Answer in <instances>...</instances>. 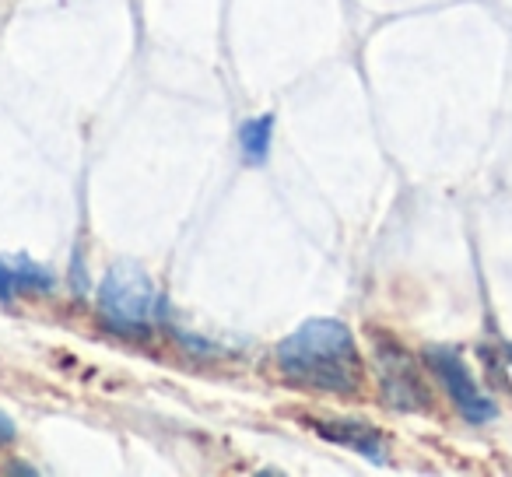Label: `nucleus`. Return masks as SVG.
I'll return each mask as SVG.
<instances>
[{
	"mask_svg": "<svg viewBox=\"0 0 512 477\" xmlns=\"http://www.w3.org/2000/svg\"><path fill=\"white\" fill-rule=\"evenodd\" d=\"M278 365L295 383L316 386V390L348 393L362 379L358 365L355 334L341 320L316 316L278 344Z\"/></svg>",
	"mask_w": 512,
	"mask_h": 477,
	"instance_id": "1",
	"label": "nucleus"
},
{
	"mask_svg": "<svg viewBox=\"0 0 512 477\" xmlns=\"http://www.w3.org/2000/svg\"><path fill=\"white\" fill-rule=\"evenodd\" d=\"M99 309L109 327L137 337L148 334V327L155 323L158 309H162V295L141 267L116 264L99 285Z\"/></svg>",
	"mask_w": 512,
	"mask_h": 477,
	"instance_id": "2",
	"label": "nucleus"
},
{
	"mask_svg": "<svg viewBox=\"0 0 512 477\" xmlns=\"http://www.w3.org/2000/svg\"><path fill=\"white\" fill-rule=\"evenodd\" d=\"M425 358L435 376H439V383L446 386L456 411H460L470 425H488V421H495L498 407L491 404V397H484V393L477 390L474 376H470V369L463 365V358L456 355L453 348H428Z\"/></svg>",
	"mask_w": 512,
	"mask_h": 477,
	"instance_id": "3",
	"label": "nucleus"
},
{
	"mask_svg": "<svg viewBox=\"0 0 512 477\" xmlns=\"http://www.w3.org/2000/svg\"><path fill=\"white\" fill-rule=\"evenodd\" d=\"M379 372H383V393L390 400V407L397 411H414V407H425L428 404V393L421 386V376L414 369V362L397 351L393 344L379 348Z\"/></svg>",
	"mask_w": 512,
	"mask_h": 477,
	"instance_id": "4",
	"label": "nucleus"
},
{
	"mask_svg": "<svg viewBox=\"0 0 512 477\" xmlns=\"http://www.w3.org/2000/svg\"><path fill=\"white\" fill-rule=\"evenodd\" d=\"M316 432H320L323 439L355 449V453H362L365 460H372V463L386 460V446H383V439H379L376 428L355 425V421H316Z\"/></svg>",
	"mask_w": 512,
	"mask_h": 477,
	"instance_id": "5",
	"label": "nucleus"
},
{
	"mask_svg": "<svg viewBox=\"0 0 512 477\" xmlns=\"http://www.w3.org/2000/svg\"><path fill=\"white\" fill-rule=\"evenodd\" d=\"M53 274L43 271L32 260H18V264H4L0 260V302H11L22 292H50Z\"/></svg>",
	"mask_w": 512,
	"mask_h": 477,
	"instance_id": "6",
	"label": "nucleus"
},
{
	"mask_svg": "<svg viewBox=\"0 0 512 477\" xmlns=\"http://www.w3.org/2000/svg\"><path fill=\"white\" fill-rule=\"evenodd\" d=\"M271 137H274V116H253L239 127V151L249 165H264L271 155Z\"/></svg>",
	"mask_w": 512,
	"mask_h": 477,
	"instance_id": "7",
	"label": "nucleus"
},
{
	"mask_svg": "<svg viewBox=\"0 0 512 477\" xmlns=\"http://www.w3.org/2000/svg\"><path fill=\"white\" fill-rule=\"evenodd\" d=\"M15 435H18L15 421H11L8 414L0 411V442H15Z\"/></svg>",
	"mask_w": 512,
	"mask_h": 477,
	"instance_id": "8",
	"label": "nucleus"
}]
</instances>
